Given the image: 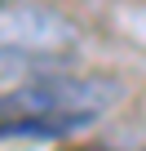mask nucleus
Returning <instances> with one entry per match:
<instances>
[{"mask_svg":"<svg viewBox=\"0 0 146 151\" xmlns=\"http://www.w3.org/2000/svg\"><path fill=\"white\" fill-rule=\"evenodd\" d=\"M124 98L120 76H66V71H36L0 98V116H14L0 124V138L31 133V138H62L93 124L106 107Z\"/></svg>","mask_w":146,"mask_h":151,"instance_id":"nucleus-1","label":"nucleus"},{"mask_svg":"<svg viewBox=\"0 0 146 151\" xmlns=\"http://www.w3.org/2000/svg\"><path fill=\"white\" fill-rule=\"evenodd\" d=\"M75 40H80V31L58 9H44V5H9V9H0V45L5 49H22L31 58L58 62V58H66V49H75Z\"/></svg>","mask_w":146,"mask_h":151,"instance_id":"nucleus-2","label":"nucleus"}]
</instances>
